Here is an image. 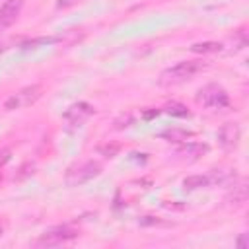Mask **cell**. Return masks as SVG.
<instances>
[{"mask_svg": "<svg viewBox=\"0 0 249 249\" xmlns=\"http://www.w3.org/2000/svg\"><path fill=\"white\" fill-rule=\"evenodd\" d=\"M204 62L202 60H183V62H177L175 66L163 70L160 74V84L161 86H173V84H181L189 78H193L196 72L204 70Z\"/></svg>", "mask_w": 249, "mask_h": 249, "instance_id": "obj_1", "label": "cell"}, {"mask_svg": "<svg viewBox=\"0 0 249 249\" xmlns=\"http://www.w3.org/2000/svg\"><path fill=\"white\" fill-rule=\"evenodd\" d=\"M99 173H101V165H99L97 161H84V163H80V165L70 167V169L66 171L64 181H66L68 187H78V185H84V183H88L89 179L97 177Z\"/></svg>", "mask_w": 249, "mask_h": 249, "instance_id": "obj_2", "label": "cell"}, {"mask_svg": "<svg viewBox=\"0 0 249 249\" xmlns=\"http://www.w3.org/2000/svg\"><path fill=\"white\" fill-rule=\"evenodd\" d=\"M196 103L202 107H208V109H220V107L228 105V93L220 86L210 84V86H204L196 93Z\"/></svg>", "mask_w": 249, "mask_h": 249, "instance_id": "obj_3", "label": "cell"}, {"mask_svg": "<svg viewBox=\"0 0 249 249\" xmlns=\"http://www.w3.org/2000/svg\"><path fill=\"white\" fill-rule=\"evenodd\" d=\"M41 95V86L33 84V86H27V88H21L18 93H14L12 97L6 99L4 107L8 111H16V109H23V107H29L33 105Z\"/></svg>", "mask_w": 249, "mask_h": 249, "instance_id": "obj_4", "label": "cell"}, {"mask_svg": "<svg viewBox=\"0 0 249 249\" xmlns=\"http://www.w3.org/2000/svg\"><path fill=\"white\" fill-rule=\"evenodd\" d=\"M76 235H78V233H76L74 230L66 228V226H62V228H53V230L45 231V233L35 241V245H37V247H54V245H62L64 241H68V239H72V237H76Z\"/></svg>", "mask_w": 249, "mask_h": 249, "instance_id": "obj_5", "label": "cell"}, {"mask_svg": "<svg viewBox=\"0 0 249 249\" xmlns=\"http://www.w3.org/2000/svg\"><path fill=\"white\" fill-rule=\"evenodd\" d=\"M93 113H95L93 105H89V103H86V101H78V103L70 105L62 117H64V121H66L68 124H72V126H80V124H84Z\"/></svg>", "mask_w": 249, "mask_h": 249, "instance_id": "obj_6", "label": "cell"}, {"mask_svg": "<svg viewBox=\"0 0 249 249\" xmlns=\"http://www.w3.org/2000/svg\"><path fill=\"white\" fill-rule=\"evenodd\" d=\"M241 136V128L237 123H224L218 130V142L224 150H233L239 142Z\"/></svg>", "mask_w": 249, "mask_h": 249, "instance_id": "obj_7", "label": "cell"}, {"mask_svg": "<svg viewBox=\"0 0 249 249\" xmlns=\"http://www.w3.org/2000/svg\"><path fill=\"white\" fill-rule=\"evenodd\" d=\"M21 6H23V0H6L0 6V29L12 25L18 19Z\"/></svg>", "mask_w": 249, "mask_h": 249, "instance_id": "obj_8", "label": "cell"}, {"mask_svg": "<svg viewBox=\"0 0 249 249\" xmlns=\"http://www.w3.org/2000/svg\"><path fill=\"white\" fill-rule=\"evenodd\" d=\"M208 177V183H214V185H226V187H231L235 181H237V173L235 169H212Z\"/></svg>", "mask_w": 249, "mask_h": 249, "instance_id": "obj_9", "label": "cell"}, {"mask_svg": "<svg viewBox=\"0 0 249 249\" xmlns=\"http://www.w3.org/2000/svg\"><path fill=\"white\" fill-rule=\"evenodd\" d=\"M84 35H86V31H84V29H66V31H62L60 35H56V37H54V41H58V43H60V45H64V47H70V45H74V43L82 41V39H84Z\"/></svg>", "mask_w": 249, "mask_h": 249, "instance_id": "obj_10", "label": "cell"}, {"mask_svg": "<svg viewBox=\"0 0 249 249\" xmlns=\"http://www.w3.org/2000/svg\"><path fill=\"white\" fill-rule=\"evenodd\" d=\"M204 152H208V146H206V144H198V142H189L187 146L181 148V154H183L185 158H191V160L200 158Z\"/></svg>", "mask_w": 249, "mask_h": 249, "instance_id": "obj_11", "label": "cell"}, {"mask_svg": "<svg viewBox=\"0 0 249 249\" xmlns=\"http://www.w3.org/2000/svg\"><path fill=\"white\" fill-rule=\"evenodd\" d=\"M233 191L230 193V196H228V202H231V204H241V202H245V198H247V187H245V183L243 181H235L233 185Z\"/></svg>", "mask_w": 249, "mask_h": 249, "instance_id": "obj_12", "label": "cell"}, {"mask_svg": "<svg viewBox=\"0 0 249 249\" xmlns=\"http://www.w3.org/2000/svg\"><path fill=\"white\" fill-rule=\"evenodd\" d=\"M208 177L206 175H189L183 179V187L185 191H195V189H202V187H208Z\"/></svg>", "mask_w": 249, "mask_h": 249, "instance_id": "obj_13", "label": "cell"}, {"mask_svg": "<svg viewBox=\"0 0 249 249\" xmlns=\"http://www.w3.org/2000/svg\"><path fill=\"white\" fill-rule=\"evenodd\" d=\"M191 51L200 53V54H212V53H220L222 51V45L216 43V41H204V43H195L191 47Z\"/></svg>", "mask_w": 249, "mask_h": 249, "instance_id": "obj_14", "label": "cell"}, {"mask_svg": "<svg viewBox=\"0 0 249 249\" xmlns=\"http://www.w3.org/2000/svg\"><path fill=\"white\" fill-rule=\"evenodd\" d=\"M189 136H191V132L181 130V128H171V130L161 132V138H167L169 142H187Z\"/></svg>", "mask_w": 249, "mask_h": 249, "instance_id": "obj_15", "label": "cell"}, {"mask_svg": "<svg viewBox=\"0 0 249 249\" xmlns=\"http://www.w3.org/2000/svg\"><path fill=\"white\" fill-rule=\"evenodd\" d=\"M97 150H99V154H101V156L113 158V156H117V154H119L121 144H119V142H105V144H101Z\"/></svg>", "mask_w": 249, "mask_h": 249, "instance_id": "obj_16", "label": "cell"}, {"mask_svg": "<svg viewBox=\"0 0 249 249\" xmlns=\"http://www.w3.org/2000/svg\"><path fill=\"white\" fill-rule=\"evenodd\" d=\"M165 111H167L169 115H175V117H187V115H189V109H187L185 105H181V103H169V105L165 107Z\"/></svg>", "mask_w": 249, "mask_h": 249, "instance_id": "obj_17", "label": "cell"}, {"mask_svg": "<svg viewBox=\"0 0 249 249\" xmlns=\"http://www.w3.org/2000/svg\"><path fill=\"white\" fill-rule=\"evenodd\" d=\"M54 37H39V39H31V41H25L21 45V49H35L37 45H47V43H53Z\"/></svg>", "mask_w": 249, "mask_h": 249, "instance_id": "obj_18", "label": "cell"}, {"mask_svg": "<svg viewBox=\"0 0 249 249\" xmlns=\"http://www.w3.org/2000/svg\"><path fill=\"white\" fill-rule=\"evenodd\" d=\"M130 123H132V117H130V115H124V117H121L115 124H117V128H123V126H128Z\"/></svg>", "mask_w": 249, "mask_h": 249, "instance_id": "obj_19", "label": "cell"}, {"mask_svg": "<svg viewBox=\"0 0 249 249\" xmlns=\"http://www.w3.org/2000/svg\"><path fill=\"white\" fill-rule=\"evenodd\" d=\"M78 2H82V0H56V6L58 8H70V6H76Z\"/></svg>", "mask_w": 249, "mask_h": 249, "instance_id": "obj_20", "label": "cell"}, {"mask_svg": "<svg viewBox=\"0 0 249 249\" xmlns=\"http://www.w3.org/2000/svg\"><path fill=\"white\" fill-rule=\"evenodd\" d=\"M10 154H12V152H10L8 148H4V150H0V167H2V165H4V163H6L8 160H10Z\"/></svg>", "mask_w": 249, "mask_h": 249, "instance_id": "obj_21", "label": "cell"}, {"mask_svg": "<svg viewBox=\"0 0 249 249\" xmlns=\"http://www.w3.org/2000/svg\"><path fill=\"white\" fill-rule=\"evenodd\" d=\"M158 113H160L158 109H152V111H146V113H144V119H152V117H154V115H158Z\"/></svg>", "mask_w": 249, "mask_h": 249, "instance_id": "obj_22", "label": "cell"}, {"mask_svg": "<svg viewBox=\"0 0 249 249\" xmlns=\"http://www.w3.org/2000/svg\"><path fill=\"white\" fill-rule=\"evenodd\" d=\"M237 245H239V247H245V235H241V237L237 239Z\"/></svg>", "mask_w": 249, "mask_h": 249, "instance_id": "obj_23", "label": "cell"}, {"mask_svg": "<svg viewBox=\"0 0 249 249\" xmlns=\"http://www.w3.org/2000/svg\"><path fill=\"white\" fill-rule=\"evenodd\" d=\"M0 233H2V226H0Z\"/></svg>", "mask_w": 249, "mask_h": 249, "instance_id": "obj_24", "label": "cell"}]
</instances>
